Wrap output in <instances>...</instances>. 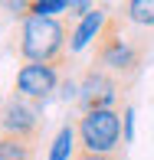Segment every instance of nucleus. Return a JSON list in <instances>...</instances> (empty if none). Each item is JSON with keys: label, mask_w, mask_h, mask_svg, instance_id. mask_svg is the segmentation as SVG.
I'll return each mask as SVG.
<instances>
[{"label": "nucleus", "mask_w": 154, "mask_h": 160, "mask_svg": "<svg viewBox=\"0 0 154 160\" xmlns=\"http://www.w3.org/2000/svg\"><path fill=\"white\" fill-rule=\"evenodd\" d=\"M72 23L66 17H26L17 30L13 52L23 59V65H53L62 69L69 59L72 42Z\"/></svg>", "instance_id": "nucleus-1"}, {"label": "nucleus", "mask_w": 154, "mask_h": 160, "mask_svg": "<svg viewBox=\"0 0 154 160\" xmlns=\"http://www.w3.org/2000/svg\"><path fill=\"white\" fill-rule=\"evenodd\" d=\"M144 59H148V46L138 42V39H128L125 36V20L118 13H112L108 23L102 26L98 39H95L92 65L108 72L125 88H131L138 82V75H141V69H144Z\"/></svg>", "instance_id": "nucleus-2"}, {"label": "nucleus", "mask_w": 154, "mask_h": 160, "mask_svg": "<svg viewBox=\"0 0 154 160\" xmlns=\"http://www.w3.org/2000/svg\"><path fill=\"white\" fill-rule=\"evenodd\" d=\"M121 111L105 108V111H82L76 121V141L79 150L89 154H121Z\"/></svg>", "instance_id": "nucleus-3"}, {"label": "nucleus", "mask_w": 154, "mask_h": 160, "mask_svg": "<svg viewBox=\"0 0 154 160\" xmlns=\"http://www.w3.org/2000/svg\"><path fill=\"white\" fill-rule=\"evenodd\" d=\"M0 134H17V137L40 141L43 137V111H40V105L13 95V92L7 98H0Z\"/></svg>", "instance_id": "nucleus-4"}, {"label": "nucleus", "mask_w": 154, "mask_h": 160, "mask_svg": "<svg viewBox=\"0 0 154 160\" xmlns=\"http://www.w3.org/2000/svg\"><path fill=\"white\" fill-rule=\"evenodd\" d=\"M125 85L115 82L108 72L95 69L89 65L82 75V85H79V98H82V108L85 111H105V108H115L118 111V105L125 101Z\"/></svg>", "instance_id": "nucleus-5"}, {"label": "nucleus", "mask_w": 154, "mask_h": 160, "mask_svg": "<svg viewBox=\"0 0 154 160\" xmlns=\"http://www.w3.org/2000/svg\"><path fill=\"white\" fill-rule=\"evenodd\" d=\"M59 85V69L53 65H20L17 69V78H13V95L26 98V101H46L49 95L56 92Z\"/></svg>", "instance_id": "nucleus-6"}, {"label": "nucleus", "mask_w": 154, "mask_h": 160, "mask_svg": "<svg viewBox=\"0 0 154 160\" xmlns=\"http://www.w3.org/2000/svg\"><path fill=\"white\" fill-rule=\"evenodd\" d=\"M108 7H92L89 13H85L82 20H79V26H76V33H72V42H69V52H79L82 46H89L92 39H98V33H102V26L108 23Z\"/></svg>", "instance_id": "nucleus-7"}, {"label": "nucleus", "mask_w": 154, "mask_h": 160, "mask_svg": "<svg viewBox=\"0 0 154 160\" xmlns=\"http://www.w3.org/2000/svg\"><path fill=\"white\" fill-rule=\"evenodd\" d=\"M36 144L30 137L17 134H0V160H36Z\"/></svg>", "instance_id": "nucleus-8"}, {"label": "nucleus", "mask_w": 154, "mask_h": 160, "mask_svg": "<svg viewBox=\"0 0 154 160\" xmlns=\"http://www.w3.org/2000/svg\"><path fill=\"white\" fill-rule=\"evenodd\" d=\"M118 17L125 20V23H135V26H154V0H128V3H121Z\"/></svg>", "instance_id": "nucleus-9"}, {"label": "nucleus", "mask_w": 154, "mask_h": 160, "mask_svg": "<svg viewBox=\"0 0 154 160\" xmlns=\"http://www.w3.org/2000/svg\"><path fill=\"white\" fill-rule=\"evenodd\" d=\"M20 17H59V13H72V0H33V3H20Z\"/></svg>", "instance_id": "nucleus-10"}, {"label": "nucleus", "mask_w": 154, "mask_h": 160, "mask_svg": "<svg viewBox=\"0 0 154 160\" xmlns=\"http://www.w3.org/2000/svg\"><path fill=\"white\" fill-rule=\"evenodd\" d=\"M79 150V141H76V124H62L59 134L53 141V150H49V160H72Z\"/></svg>", "instance_id": "nucleus-11"}, {"label": "nucleus", "mask_w": 154, "mask_h": 160, "mask_svg": "<svg viewBox=\"0 0 154 160\" xmlns=\"http://www.w3.org/2000/svg\"><path fill=\"white\" fill-rule=\"evenodd\" d=\"M72 160H125V154H89V150H76Z\"/></svg>", "instance_id": "nucleus-12"}]
</instances>
